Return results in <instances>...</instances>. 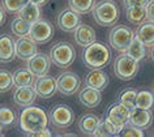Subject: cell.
<instances>
[{
	"label": "cell",
	"mask_w": 154,
	"mask_h": 137,
	"mask_svg": "<svg viewBox=\"0 0 154 137\" xmlns=\"http://www.w3.org/2000/svg\"><path fill=\"white\" fill-rule=\"evenodd\" d=\"M50 121L48 114L41 106H28L20 114V128L28 136H33L35 133L47 128Z\"/></svg>",
	"instance_id": "1"
},
{
	"label": "cell",
	"mask_w": 154,
	"mask_h": 137,
	"mask_svg": "<svg viewBox=\"0 0 154 137\" xmlns=\"http://www.w3.org/2000/svg\"><path fill=\"white\" fill-rule=\"evenodd\" d=\"M111 60V50L106 43L97 42L84 47L82 62L90 69H101L105 68Z\"/></svg>",
	"instance_id": "2"
},
{
	"label": "cell",
	"mask_w": 154,
	"mask_h": 137,
	"mask_svg": "<svg viewBox=\"0 0 154 137\" xmlns=\"http://www.w3.org/2000/svg\"><path fill=\"white\" fill-rule=\"evenodd\" d=\"M93 18L99 26L103 28H110L115 26L119 21V8L118 4L114 0H101L94 5L93 11Z\"/></svg>",
	"instance_id": "3"
},
{
	"label": "cell",
	"mask_w": 154,
	"mask_h": 137,
	"mask_svg": "<svg viewBox=\"0 0 154 137\" xmlns=\"http://www.w3.org/2000/svg\"><path fill=\"white\" fill-rule=\"evenodd\" d=\"M112 69L119 80L129 81L137 76L138 71H140V62L128 55L127 52H122L115 58Z\"/></svg>",
	"instance_id": "4"
},
{
	"label": "cell",
	"mask_w": 154,
	"mask_h": 137,
	"mask_svg": "<svg viewBox=\"0 0 154 137\" xmlns=\"http://www.w3.org/2000/svg\"><path fill=\"white\" fill-rule=\"evenodd\" d=\"M136 37V33L127 25H116L109 33V43L118 52H125L131 42Z\"/></svg>",
	"instance_id": "5"
},
{
	"label": "cell",
	"mask_w": 154,
	"mask_h": 137,
	"mask_svg": "<svg viewBox=\"0 0 154 137\" xmlns=\"http://www.w3.org/2000/svg\"><path fill=\"white\" fill-rule=\"evenodd\" d=\"M50 58L57 68H68L76 59V50L69 42H57L50 48Z\"/></svg>",
	"instance_id": "6"
},
{
	"label": "cell",
	"mask_w": 154,
	"mask_h": 137,
	"mask_svg": "<svg viewBox=\"0 0 154 137\" xmlns=\"http://www.w3.org/2000/svg\"><path fill=\"white\" fill-rule=\"evenodd\" d=\"M50 123L57 129H67L75 121V112L68 105L56 103L48 110Z\"/></svg>",
	"instance_id": "7"
},
{
	"label": "cell",
	"mask_w": 154,
	"mask_h": 137,
	"mask_svg": "<svg viewBox=\"0 0 154 137\" xmlns=\"http://www.w3.org/2000/svg\"><path fill=\"white\" fill-rule=\"evenodd\" d=\"M55 34V26L46 18H39L34 24H32L29 37L38 44H45L52 39Z\"/></svg>",
	"instance_id": "8"
},
{
	"label": "cell",
	"mask_w": 154,
	"mask_h": 137,
	"mask_svg": "<svg viewBox=\"0 0 154 137\" xmlns=\"http://www.w3.org/2000/svg\"><path fill=\"white\" fill-rule=\"evenodd\" d=\"M129 111L131 110L128 107H125L120 102H116V103L111 105L106 111V116L105 119L107 121H110L111 124L116 128L118 135L122 132V129L124 128V125L128 123L129 120Z\"/></svg>",
	"instance_id": "9"
},
{
	"label": "cell",
	"mask_w": 154,
	"mask_h": 137,
	"mask_svg": "<svg viewBox=\"0 0 154 137\" xmlns=\"http://www.w3.org/2000/svg\"><path fill=\"white\" fill-rule=\"evenodd\" d=\"M57 82V91L63 96H73L80 90L81 86V80L79 75L71 71H65L60 73L56 78Z\"/></svg>",
	"instance_id": "10"
},
{
	"label": "cell",
	"mask_w": 154,
	"mask_h": 137,
	"mask_svg": "<svg viewBox=\"0 0 154 137\" xmlns=\"http://www.w3.org/2000/svg\"><path fill=\"white\" fill-rule=\"evenodd\" d=\"M81 14L75 12L71 8H65L57 14L56 17V25L60 30L65 33H72L81 25Z\"/></svg>",
	"instance_id": "11"
},
{
	"label": "cell",
	"mask_w": 154,
	"mask_h": 137,
	"mask_svg": "<svg viewBox=\"0 0 154 137\" xmlns=\"http://www.w3.org/2000/svg\"><path fill=\"white\" fill-rule=\"evenodd\" d=\"M34 89H35L38 97L42 98V99H48L55 96V93L57 91V82L55 77H51V76H41V77H37L34 80L33 84Z\"/></svg>",
	"instance_id": "12"
},
{
	"label": "cell",
	"mask_w": 154,
	"mask_h": 137,
	"mask_svg": "<svg viewBox=\"0 0 154 137\" xmlns=\"http://www.w3.org/2000/svg\"><path fill=\"white\" fill-rule=\"evenodd\" d=\"M51 58L47 56L43 52H37L34 56H32L28 62H26V67L35 77H41L48 73L50 67H51Z\"/></svg>",
	"instance_id": "13"
},
{
	"label": "cell",
	"mask_w": 154,
	"mask_h": 137,
	"mask_svg": "<svg viewBox=\"0 0 154 137\" xmlns=\"http://www.w3.org/2000/svg\"><path fill=\"white\" fill-rule=\"evenodd\" d=\"M37 44L29 35L26 37H18V39L16 41V56L20 60H28L34 56L38 52Z\"/></svg>",
	"instance_id": "14"
},
{
	"label": "cell",
	"mask_w": 154,
	"mask_h": 137,
	"mask_svg": "<svg viewBox=\"0 0 154 137\" xmlns=\"http://www.w3.org/2000/svg\"><path fill=\"white\" fill-rule=\"evenodd\" d=\"M128 123L136 125L137 128L141 129H148L153 123V114L150 110L141 108V107H134L129 111V120Z\"/></svg>",
	"instance_id": "15"
},
{
	"label": "cell",
	"mask_w": 154,
	"mask_h": 137,
	"mask_svg": "<svg viewBox=\"0 0 154 137\" xmlns=\"http://www.w3.org/2000/svg\"><path fill=\"white\" fill-rule=\"evenodd\" d=\"M38 94L33 85L30 86H20L17 87L16 91L13 93V101L14 103L20 107H28L34 103V101L37 99Z\"/></svg>",
	"instance_id": "16"
},
{
	"label": "cell",
	"mask_w": 154,
	"mask_h": 137,
	"mask_svg": "<svg viewBox=\"0 0 154 137\" xmlns=\"http://www.w3.org/2000/svg\"><path fill=\"white\" fill-rule=\"evenodd\" d=\"M16 56V41L9 34L0 35V62L9 63Z\"/></svg>",
	"instance_id": "17"
},
{
	"label": "cell",
	"mask_w": 154,
	"mask_h": 137,
	"mask_svg": "<svg viewBox=\"0 0 154 137\" xmlns=\"http://www.w3.org/2000/svg\"><path fill=\"white\" fill-rule=\"evenodd\" d=\"M79 101L82 106H85L88 108L97 107L102 101L101 90L93 89L90 86H85L84 89H80L79 91Z\"/></svg>",
	"instance_id": "18"
},
{
	"label": "cell",
	"mask_w": 154,
	"mask_h": 137,
	"mask_svg": "<svg viewBox=\"0 0 154 137\" xmlns=\"http://www.w3.org/2000/svg\"><path fill=\"white\" fill-rule=\"evenodd\" d=\"M110 82L109 75L102 69H91L89 73L85 76V85L90 86L97 90H103L106 89Z\"/></svg>",
	"instance_id": "19"
},
{
	"label": "cell",
	"mask_w": 154,
	"mask_h": 137,
	"mask_svg": "<svg viewBox=\"0 0 154 137\" xmlns=\"http://www.w3.org/2000/svg\"><path fill=\"white\" fill-rule=\"evenodd\" d=\"M73 37H75L76 43L79 44L80 47H88L89 44L94 43L95 39H97L94 29L86 24L80 25L79 28L73 32Z\"/></svg>",
	"instance_id": "20"
},
{
	"label": "cell",
	"mask_w": 154,
	"mask_h": 137,
	"mask_svg": "<svg viewBox=\"0 0 154 137\" xmlns=\"http://www.w3.org/2000/svg\"><path fill=\"white\" fill-rule=\"evenodd\" d=\"M136 37L144 43L146 47H153L154 46V22L153 21H144L138 25L136 29Z\"/></svg>",
	"instance_id": "21"
},
{
	"label": "cell",
	"mask_w": 154,
	"mask_h": 137,
	"mask_svg": "<svg viewBox=\"0 0 154 137\" xmlns=\"http://www.w3.org/2000/svg\"><path fill=\"white\" fill-rule=\"evenodd\" d=\"M99 120L101 119L94 114H85L79 119V131L86 136H94Z\"/></svg>",
	"instance_id": "22"
},
{
	"label": "cell",
	"mask_w": 154,
	"mask_h": 137,
	"mask_svg": "<svg viewBox=\"0 0 154 137\" xmlns=\"http://www.w3.org/2000/svg\"><path fill=\"white\" fill-rule=\"evenodd\" d=\"M17 14H18V17H21L22 20H25V21H28L29 24H34V22L38 21L41 18L42 12H41V7L39 5H37V4H34V3L29 2Z\"/></svg>",
	"instance_id": "23"
},
{
	"label": "cell",
	"mask_w": 154,
	"mask_h": 137,
	"mask_svg": "<svg viewBox=\"0 0 154 137\" xmlns=\"http://www.w3.org/2000/svg\"><path fill=\"white\" fill-rule=\"evenodd\" d=\"M34 76L32 72L26 68H18L13 72V81H14V86L20 87V86H30L34 84Z\"/></svg>",
	"instance_id": "24"
},
{
	"label": "cell",
	"mask_w": 154,
	"mask_h": 137,
	"mask_svg": "<svg viewBox=\"0 0 154 137\" xmlns=\"http://www.w3.org/2000/svg\"><path fill=\"white\" fill-rule=\"evenodd\" d=\"M18 123H20V117H17L16 112L13 110H11L9 107L2 106V108H0V124H2V129L12 128Z\"/></svg>",
	"instance_id": "25"
},
{
	"label": "cell",
	"mask_w": 154,
	"mask_h": 137,
	"mask_svg": "<svg viewBox=\"0 0 154 137\" xmlns=\"http://www.w3.org/2000/svg\"><path fill=\"white\" fill-rule=\"evenodd\" d=\"M97 0H68V7L80 14H86L93 11Z\"/></svg>",
	"instance_id": "26"
},
{
	"label": "cell",
	"mask_w": 154,
	"mask_h": 137,
	"mask_svg": "<svg viewBox=\"0 0 154 137\" xmlns=\"http://www.w3.org/2000/svg\"><path fill=\"white\" fill-rule=\"evenodd\" d=\"M125 16L131 24L140 25L146 21V8L145 7H131L125 8Z\"/></svg>",
	"instance_id": "27"
},
{
	"label": "cell",
	"mask_w": 154,
	"mask_h": 137,
	"mask_svg": "<svg viewBox=\"0 0 154 137\" xmlns=\"http://www.w3.org/2000/svg\"><path fill=\"white\" fill-rule=\"evenodd\" d=\"M125 52L132 56V58H134L136 60H138V62H141V60L146 56V46L142 43L137 37H134L133 41L131 42L128 50H127Z\"/></svg>",
	"instance_id": "28"
},
{
	"label": "cell",
	"mask_w": 154,
	"mask_h": 137,
	"mask_svg": "<svg viewBox=\"0 0 154 137\" xmlns=\"http://www.w3.org/2000/svg\"><path fill=\"white\" fill-rule=\"evenodd\" d=\"M30 28H32V24H29L28 21L22 20L21 17H16L13 18L12 22H11V30L16 37H26L29 35L30 33Z\"/></svg>",
	"instance_id": "29"
},
{
	"label": "cell",
	"mask_w": 154,
	"mask_h": 137,
	"mask_svg": "<svg viewBox=\"0 0 154 137\" xmlns=\"http://www.w3.org/2000/svg\"><path fill=\"white\" fill-rule=\"evenodd\" d=\"M137 93L138 91L136 89H133V87H125V89L119 94L118 101L124 105L125 107H128L129 110H133L134 107H136Z\"/></svg>",
	"instance_id": "30"
},
{
	"label": "cell",
	"mask_w": 154,
	"mask_h": 137,
	"mask_svg": "<svg viewBox=\"0 0 154 137\" xmlns=\"http://www.w3.org/2000/svg\"><path fill=\"white\" fill-rule=\"evenodd\" d=\"M136 106L141 108H146L150 110L154 106V91L152 93L150 90L142 89L137 93V98H136Z\"/></svg>",
	"instance_id": "31"
},
{
	"label": "cell",
	"mask_w": 154,
	"mask_h": 137,
	"mask_svg": "<svg viewBox=\"0 0 154 137\" xmlns=\"http://www.w3.org/2000/svg\"><path fill=\"white\" fill-rule=\"evenodd\" d=\"M94 136L97 137H111V136H118V131L110 121L106 119H101L97 129L94 132Z\"/></svg>",
	"instance_id": "32"
},
{
	"label": "cell",
	"mask_w": 154,
	"mask_h": 137,
	"mask_svg": "<svg viewBox=\"0 0 154 137\" xmlns=\"http://www.w3.org/2000/svg\"><path fill=\"white\" fill-rule=\"evenodd\" d=\"M14 86V81H13V73H11L9 71L2 68L0 69V91L5 93V91L11 90Z\"/></svg>",
	"instance_id": "33"
},
{
	"label": "cell",
	"mask_w": 154,
	"mask_h": 137,
	"mask_svg": "<svg viewBox=\"0 0 154 137\" xmlns=\"http://www.w3.org/2000/svg\"><path fill=\"white\" fill-rule=\"evenodd\" d=\"M30 0H2L8 13H18Z\"/></svg>",
	"instance_id": "34"
},
{
	"label": "cell",
	"mask_w": 154,
	"mask_h": 137,
	"mask_svg": "<svg viewBox=\"0 0 154 137\" xmlns=\"http://www.w3.org/2000/svg\"><path fill=\"white\" fill-rule=\"evenodd\" d=\"M142 131H144V129L137 128L136 125H133L131 123H127L118 136H122V137H142L144 136V132Z\"/></svg>",
	"instance_id": "35"
},
{
	"label": "cell",
	"mask_w": 154,
	"mask_h": 137,
	"mask_svg": "<svg viewBox=\"0 0 154 137\" xmlns=\"http://www.w3.org/2000/svg\"><path fill=\"white\" fill-rule=\"evenodd\" d=\"M150 0H123V5L125 8H131V7H146L149 4Z\"/></svg>",
	"instance_id": "36"
},
{
	"label": "cell",
	"mask_w": 154,
	"mask_h": 137,
	"mask_svg": "<svg viewBox=\"0 0 154 137\" xmlns=\"http://www.w3.org/2000/svg\"><path fill=\"white\" fill-rule=\"evenodd\" d=\"M146 8V20L154 22V0H150Z\"/></svg>",
	"instance_id": "37"
},
{
	"label": "cell",
	"mask_w": 154,
	"mask_h": 137,
	"mask_svg": "<svg viewBox=\"0 0 154 137\" xmlns=\"http://www.w3.org/2000/svg\"><path fill=\"white\" fill-rule=\"evenodd\" d=\"M5 7H4V4L2 3V7H0V25H4L5 24Z\"/></svg>",
	"instance_id": "38"
},
{
	"label": "cell",
	"mask_w": 154,
	"mask_h": 137,
	"mask_svg": "<svg viewBox=\"0 0 154 137\" xmlns=\"http://www.w3.org/2000/svg\"><path fill=\"white\" fill-rule=\"evenodd\" d=\"M33 136L34 137H50V136H51V132L46 128V129H43V131L38 132V133H35V135H33Z\"/></svg>",
	"instance_id": "39"
},
{
	"label": "cell",
	"mask_w": 154,
	"mask_h": 137,
	"mask_svg": "<svg viewBox=\"0 0 154 137\" xmlns=\"http://www.w3.org/2000/svg\"><path fill=\"white\" fill-rule=\"evenodd\" d=\"M30 2L34 3V4H37V5H39V7H43V5L47 4L50 0H30Z\"/></svg>",
	"instance_id": "40"
},
{
	"label": "cell",
	"mask_w": 154,
	"mask_h": 137,
	"mask_svg": "<svg viewBox=\"0 0 154 137\" xmlns=\"http://www.w3.org/2000/svg\"><path fill=\"white\" fill-rule=\"evenodd\" d=\"M150 56H152V60L154 62V46L152 47V51H150Z\"/></svg>",
	"instance_id": "41"
},
{
	"label": "cell",
	"mask_w": 154,
	"mask_h": 137,
	"mask_svg": "<svg viewBox=\"0 0 154 137\" xmlns=\"http://www.w3.org/2000/svg\"><path fill=\"white\" fill-rule=\"evenodd\" d=\"M63 136H76V135H73V133H64Z\"/></svg>",
	"instance_id": "42"
},
{
	"label": "cell",
	"mask_w": 154,
	"mask_h": 137,
	"mask_svg": "<svg viewBox=\"0 0 154 137\" xmlns=\"http://www.w3.org/2000/svg\"><path fill=\"white\" fill-rule=\"evenodd\" d=\"M153 136H154V133H153Z\"/></svg>",
	"instance_id": "43"
}]
</instances>
